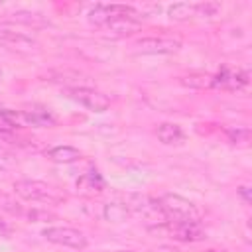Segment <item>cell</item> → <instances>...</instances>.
<instances>
[{
  "label": "cell",
  "instance_id": "cell-1",
  "mask_svg": "<svg viewBox=\"0 0 252 252\" xmlns=\"http://www.w3.org/2000/svg\"><path fill=\"white\" fill-rule=\"evenodd\" d=\"M14 193L24 199V201H33V203H61L67 199V193L61 191L55 185H49L45 181H37V179H18L14 183Z\"/></svg>",
  "mask_w": 252,
  "mask_h": 252
},
{
  "label": "cell",
  "instance_id": "cell-2",
  "mask_svg": "<svg viewBox=\"0 0 252 252\" xmlns=\"http://www.w3.org/2000/svg\"><path fill=\"white\" fill-rule=\"evenodd\" d=\"M161 213L165 215L167 222H185V220H199L201 219V211L197 209L195 203H191L189 199L175 195V193H165L159 197L158 201Z\"/></svg>",
  "mask_w": 252,
  "mask_h": 252
},
{
  "label": "cell",
  "instance_id": "cell-3",
  "mask_svg": "<svg viewBox=\"0 0 252 252\" xmlns=\"http://www.w3.org/2000/svg\"><path fill=\"white\" fill-rule=\"evenodd\" d=\"M181 45L183 41L177 35H148V37H140L134 43L136 53L142 55H169L179 51Z\"/></svg>",
  "mask_w": 252,
  "mask_h": 252
},
{
  "label": "cell",
  "instance_id": "cell-4",
  "mask_svg": "<svg viewBox=\"0 0 252 252\" xmlns=\"http://www.w3.org/2000/svg\"><path fill=\"white\" fill-rule=\"evenodd\" d=\"M63 93L67 98L79 102L81 106H85L91 112H104L110 106V98L104 93L91 89V87H67V89H63Z\"/></svg>",
  "mask_w": 252,
  "mask_h": 252
},
{
  "label": "cell",
  "instance_id": "cell-5",
  "mask_svg": "<svg viewBox=\"0 0 252 252\" xmlns=\"http://www.w3.org/2000/svg\"><path fill=\"white\" fill-rule=\"evenodd\" d=\"M124 16L140 18V12L134 6H126V4H94L87 14L89 22L96 28H104L112 20H118V18H124Z\"/></svg>",
  "mask_w": 252,
  "mask_h": 252
},
{
  "label": "cell",
  "instance_id": "cell-6",
  "mask_svg": "<svg viewBox=\"0 0 252 252\" xmlns=\"http://www.w3.org/2000/svg\"><path fill=\"white\" fill-rule=\"evenodd\" d=\"M41 236L47 242H53L65 248H73V250L87 248V236L73 226H47L41 230Z\"/></svg>",
  "mask_w": 252,
  "mask_h": 252
},
{
  "label": "cell",
  "instance_id": "cell-7",
  "mask_svg": "<svg viewBox=\"0 0 252 252\" xmlns=\"http://www.w3.org/2000/svg\"><path fill=\"white\" fill-rule=\"evenodd\" d=\"M0 45H4L10 51H16V53H33L39 49V43L33 37H30L22 32L8 30V28H0Z\"/></svg>",
  "mask_w": 252,
  "mask_h": 252
},
{
  "label": "cell",
  "instance_id": "cell-8",
  "mask_svg": "<svg viewBox=\"0 0 252 252\" xmlns=\"http://www.w3.org/2000/svg\"><path fill=\"white\" fill-rule=\"evenodd\" d=\"M248 85V71L222 67L217 75H213V87L224 91H240Z\"/></svg>",
  "mask_w": 252,
  "mask_h": 252
},
{
  "label": "cell",
  "instance_id": "cell-9",
  "mask_svg": "<svg viewBox=\"0 0 252 252\" xmlns=\"http://www.w3.org/2000/svg\"><path fill=\"white\" fill-rule=\"evenodd\" d=\"M171 232V238L179 240V242H199L203 240L205 228L201 226L199 220H185V222H167L165 224Z\"/></svg>",
  "mask_w": 252,
  "mask_h": 252
},
{
  "label": "cell",
  "instance_id": "cell-10",
  "mask_svg": "<svg viewBox=\"0 0 252 252\" xmlns=\"http://www.w3.org/2000/svg\"><path fill=\"white\" fill-rule=\"evenodd\" d=\"M140 28H142L140 18H136V16H124V18L112 20V22L106 24L102 30H104V35H106V37L120 39V37H126V35L136 33Z\"/></svg>",
  "mask_w": 252,
  "mask_h": 252
},
{
  "label": "cell",
  "instance_id": "cell-11",
  "mask_svg": "<svg viewBox=\"0 0 252 252\" xmlns=\"http://www.w3.org/2000/svg\"><path fill=\"white\" fill-rule=\"evenodd\" d=\"M77 189L83 195H98L104 191V177L100 175L98 169H89L77 179Z\"/></svg>",
  "mask_w": 252,
  "mask_h": 252
},
{
  "label": "cell",
  "instance_id": "cell-12",
  "mask_svg": "<svg viewBox=\"0 0 252 252\" xmlns=\"http://www.w3.org/2000/svg\"><path fill=\"white\" fill-rule=\"evenodd\" d=\"M18 116H20L24 122L32 124V126H43V128L55 126V116H53L49 110L39 108V106H33V108H30V110H18Z\"/></svg>",
  "mask_w": 252,
  "mask_h": 252
},
{
  "label": "cell",
  "instance_id": "cell-13",
  "mask_svg": "<svg viewBox=\"0 0 252 252\" xmlns=\"http://www.w3.org/2000/svg\"><path fill=\"white\" fill-rule=\"evenodd\" d=\"M156 134H158V140H159L161 144H165V146L181 144V142L185 140L183 128H181L179 124H175V122H161V124L158 126Z\"/></svg>",
  "mask_w": 252,
  "mask_h": 252
},
{
  "label": "cell",
  "instance_id": "cell-14",
  "mask_svg": "<svg viewBox=\"0 0 252 252\" xmlns=\"http://www.w3.org/2000/svg\"><path fill=\"white\" fill-rule=\"evenodd\" d=\"M81 156L83 154L73 146H53L45 152V158L55 163H73V161H79Z\"/></svg>",
  "mask_w": 252,
  "mask_h": 252
},
{
  "label": "cell",
  "instance_id": "cell-15",
  "mask_svg": "<svg viewBox=\"0 0 252 252\" xmlns=\"http://www.w3.org/2000/svg\"><path fill=\"white\" fill-rule=\"evenodd\" d=\"M102 217L108 220V222H122L126 219L132 217V211L130 207L126 205V201L118 203V201H112V203H106L102 207Z\"/></svg>",
  "mask_w": 252,
  "mask_h": 252
},
{
  "label": "cell",
  "instance_id": "cell-16",
  "mask_svg": "<svg viewBox=\"0 0 252 252\" xmlns=\"http://www.w3.org/2000/svg\"><path fill=\"white\" fill-rule=\"evenodd\" d=\"M167 16L175 22H187L195 16H199V6L191 2H175L167 8Z\"/></svg>",
  "mask_w": 252,
  "mask_h": 252
},
{
  "label": "cell",
  "instance_id": "cell-17",
  "mask_svg": "<svg viewBox=\"0 0 252 252\" xmlns=\"http://www.w3.org/2000/svg\"><path fill=\"white\" fill-rule=\"evenodd\" d=\"M12 22H18V24H24V26H32V28H43L47 26V20L43 14L39 12H30V10H18L14 14H10Z\"/></svg>",
  "mask_w": 252,
  "mask_h": 252
},
{
  "label": "cell",
  "instance_id": "cell-18",
  "mask_svg": "<svg viewBox=\"0 0 252 252\" xmlns=\"http://www.w3.org/2000/svg\"><path fill=\"white\" fill-rule=\"evenodd\" d=\"M181 83L187 85V87H193V89H209L213 87V75L209 73H191L187 77H181Z\"/></svg>",
  "mask_w": 252,
  "mask_h": 252
},
{
  "label": "cell",
  "instance_id": "cell-19",
  "mask_svg": "<svg viewBox=\"0 0 252 252\" xmlns=\"http://www.w3.org/2000/svg\"><path fill=\"white\" fill-rule=\"evenodd\" d=\"M224 134H226V138H228L232 144H246V142L250 140V130H248V128H240V126H236V128H226Z\"/></svg>",
  "mask_w": 252,
  "mask_h": 252
},
{
  "label": "cell",
  "instance_id": "cell-20",
  "mask_svg": "<svg viewBox=\"0 0 252 252\" xmlns=\"http://www.w3.org/2000/svg\"><path fill=\"white\" fill-rule=\"evenodd\" d=\"M16 165H18L16 156H14V154H12L8 148L0 146V171H10V169H16Z\"/></svg>",
  "mask_w": 252,
  "mask_h": 252
},
{
  "label": "cell",
  "instance_id": "cell-21",
  "mask_svg": "<svg viewBox=\"0 0 252 252\" xmlns=\"http://www.w3.org/2000/svg\"><path fill=\"white\" fill-rule=\"evenodd\" d=\"M199 6V16H215L220 10L219 2H197Z\"/></svg>",
  "mask_w": 252,
  "mask_h": 252
},
{
  "label": "cell",
  "instance_id": "cell-22",
  "mask_svg": "<svg viewBox=\"0 0 252 252\" xmlns=\"http://www.w3.org/2000/svg\"><path fill=\"white\" fill-rule=\"evenodd\" d=\"M12 236V226L6 220H0V238H10Z\"/></svg>",
  "mask_w": 252,
  "mask_h": 252
},
{
  "label": "cell",
  "instance_id": "cell-23",
  "mask_svg": "<svg viewBox=\"0 0 252 252\" xmlns=\"http://www.w3.org/2000/svg\"><path fill=\"white\" fill-rule=\"evenodd\" d=\"M238 195H240V199H242L244 203H250V187H248V185L238 187Z\"/></svg>",
  "mask_w": 252,
  "mask_h": 252
},
{
  "label": "cell",
  "instance_id": "cell-24",
  "mask_svg": "<svg viewBox=\"0 0 252 252\" xmlns=\"http://www.w3.org/2000/svg\"><path fill=\"white\" fill-rule=\"evenodd\" d=\"M12 130H14L12 126H8L6 122H2V120H0V134H8V132H12Z\"/></svg>",
  "mask_w": 252,
  "mask_h": 252
},
{
  "label": "cell",
  "instance_id": "cell-25",
  "mask_svg": "<svg viewBox=\"0 0 252 252\" xmlns=\"http://www.w3.org/2000/svg\"><path fill=\"white\" fill-rule=\"evenodd\" d=\"M2 77H4V71H2V67H0V81H2Z\"/></svg>",
  "mask_w": 252,
  "mask_h": 252
},
{
  "label": "cell",
  "instance_id": "cell-26",
  "mask_svg": "<svg viewBox=\"0 0 252 252\" xmlns=\"http://www.w3.org/2000/svg\"><path fill=\"white\" fill-rule=\"evenodd\" d=\"M116 252H130V250H116Z\"/></svg>",
  "mask_w": 252,
  "mask_h": 252
},
{
  "label": "cell",
  "instance_id": "cell-27",
  "mask_svg": "<svg viewBox=\"0 0 252 252\" xmlns=\"http://www.w3.org/2000/svg\"><path fill=\"white\" fill-rule=\"evenodd\" d=\"M209 252H217V250H209Z\"/></svg>",
  "mask_w": 252,
  "mask_h": 252
}]
</instances>
